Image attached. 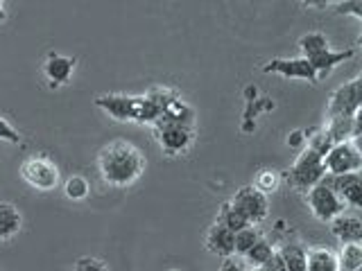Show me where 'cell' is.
<instances>
[{
	"instance_id": "13",
	"label": "cell",
	"mask_w": 362,
	"mask_h": 271,
	"mask_svg": "<svg viewBox=\"0 0 362 271\" xmlns=\"http://www.w3.org/2000/svg\"><path fill=\"white\" fill-rule=\"evenodd\" d=\"M73 68H75V59H71V56H64V54H54L50 52L48 59H45V77H48V82L52 88L66 84L68 79H71L73 75Z\"/></svg>"
},
{
	"instance_id": "25",
	"label": "cell",
	"mask_w": 362,
	"mask_h": 271,
	"mask_svg": "<svg viewBox=\"0 0 362 271\" xmlns=\"http://www.w3.org/2000/svg\"><path fill=\"white\" fill-rule=\"evenodd\" d=\"M335 14H351L358 20H362V0H339L335 3Z\"/></svg>"
},
{
	"instance_id": "31",
	"label": "cell",
	"mask_w": 362,
	"mask_h": 271,
	"mask_svg": "<svg viewBox=\"0 0 362 271\" xmlns=\"http://www.w3.org/2000/svg\"><path fill=\"white\" fill-rule=\"evenodd\" d=\"M301 3H303L305 7H317V9H322V7L328 5V0H301Z\"/></svg>"
},
{
	"instance_id": "20",
	"label": "cell",
	"mask_w": 362,
	"mask_h": 271,
	"mask_svg": "<svg viewBox=\"0 0 362 271\" xmlns=\"http://www.w3.org/2000/svg\"><path fill=\"white\" fill-rule=\"evenodd\" d=\"M274 251V246H272L265 237H260V240L249 248V251L243 255V263L249 267V269H256V267H263L267 263V258Z\"/></svg>"
},
{
	"instance_id": "1",
	"label": "cell",
	"mask_w": 362,
	"mask_h": 271,
	"mask_svg": "<svg viewBox=\"0 0 362 271\" xmlns=\"http://www.w3.org/2000/svg\"><path fill=\"white\" fill-rule=\"evenodd\" d=\"M100 176L107 186L127 188L145 172V156L129 140H113L98 156Z\"/></svg>"
},
{
	"instance_id": "7",
	"label": "cell",
	"mask_w": 362,
	"mask_h": 271,
	"mask_svg": "<svg viewBox=\"0 0 362 271\" xmlns=\"http://www.w3.org/2000/svg\"><path fill=\"white\" fill-rule=\"evenodd\" d=\"M360 82L351 79L344 86H339L328 102V120L331 118H356L360 113Z\"/></svg>"
},
{
	"instance_id": "17",
	"label": "cell",
	"mask_w": 362,
	"mask_h": 271,
	"mask_svg": "<svg viewBox=\"0 0 362 271\" xmlns=\"http://www.w3.org/2000/svg\"><path fill=\"white\" fill-rule=\"evenodd\" d=\"M23 217L11 203H0V240H9L21 231Z\"/></svg>"
},
{
	"instance_id": "11",
	"label": "cell",
	"mask_w": 362,
	"mask_h": 271,
	"mask_svg": "<svg viewBox=\"0 0 362 271\" xmlns=\"http://www.w3.org/2000/svg\"><path fill=\"white\" fill-rule=\"evenodd\" d=\"M265 73H274L286 79H303V82L317 84V75L315 68L310 66V61L305 56H299V59H272L263 66Z\"/></svg>"
},
{
	"instance_id": "3",
	"label": "cell",
	"mask_w": 362,
	"mask_h": 271,
	"mask_svg": "<svg viewBox=\"0 0 362 271\" xmlns=\"http://www.w3.org/2000/svg\"><path fill=\"white\" fill-rule=\"evenodd\" d=\"M154 131L161 150L170 156L186 152L192 143V124L170 120L165 116H158V120L154 122Z\"/></svg>"
},
{
	"instance_id": "6",
	"label": "cell",
	"mask_w": 362,
	"mask_h": 271,
	"mask_svg": "<svg viewBox=\"0 0 362 271\" xmlns=\"http://www.w3.org/2000/svg\"><path fill=\"white\" fill-rule=\"evenodd\" d=\"M231 206L243 215V217L249 224H260L269 212V203H267V195L265 192L256 190L254 186L240 188L231 199Z\"/></svg>"
},
{
	"instance_id": "23",
	"label": "cell",
	"mask_w": 362,
	"mask_h": 271,
	"mask_svg": "<svg viewBox=\"0 0 362 271\" xmlns=\"http://www.w3.org/2000/svg\"><path fill=\"white\" fill-rule=\"evenodd\" d=\"M215 222H220L222 226H226V229L233 231V233H235V231H240V229H245V226H249V222L231 206V203H224L222 210H220V215H218V219H215Z\"/></svg>"
},
{
	"instance_id": "24",
	"label": "cell",
	"mask_w": 362,
	"mask_h": 271,
	"mask_svg": "<svg viewBox=\"0 0 362 271\" xmlns=\"http://www.w3.org/2000/svg\"><path fill=\"white\" fill-rule=\"evenodd\" d=\"M64 190L68 199H84L88 195V183L84 176H71Z\"/></svg>"
},
{
	"instance_id": "33",
	"label": "cell",
	"mask_w": 362,
	"mask_h": 271,
	"mask_svg": "<svg viewBox=\"0 0 362 271\" xmlns=\"http://www.w3.org/2000/svg\"><path fill=\"white\" fill-rule=\"evenodd\" d=\"M3 3H5V0H0V23H3V20L7 18V14L3 11Z\"/></svg>"
},
{
	"instance_id": "27",
	"label": "cell",
	"mask_w": 362,
	"mask_h": 271,
	"mask_svg": "<svg viewBox=\"0 0 362 271\" xmlns=\"http://www.w3.org/2000/svg\"><path fill=\"white\" fill-rule=\"evenodd\" d=\"M218 271H249V267L243 263V258L229 255V258H222V265Z\"/></svg>"
},
{
	"instance_id": "21",
	"label": "cell",
	"mask_w": 362,
	"mask_h": 271,
	"mask_svg": "<svg viewBox=\"0 0 362 271\" xmlns=\"http://www.w3.org/2000/svg\"><path fill=\"white\" fill-rule=\"evenodd\" d=\"M281 258L286 263L288 271H305V248L299 244H283L281 248Z\"/></svg>"
},
{
	"instance_id": "22",
	"label": "cell",
	"mask_w": 362,
	"mask_h": 271,
	"mask_svg": "<svg viewBox=\"0 0 362 271\" xmlns=\"http://www.w3.org/2000/svg\"><path fill=\"white\" fill-rule=\"evenodd\" d=\"M326 48H328V39L322 32H310V34H305V37L299 39V50L305 59H310V56L324 52Z\"/></svg>"
},
{
	"instance_id": "15",
	"label": "cell",
	"mask_w": 362,
	"mask_h": 271,
	"mask_svg": "<svg viewBox=\"0 0 362 271\" xmlns=\"http://www.w3.org/2000/svg\"><path fill=\"white\" fill-rule=\"evenodd\" d=\"M206 248L218 258L233 255V231H229L220 222H215L206 233Z\"/></svg>"
},
{
	"instance_id": "2",
	"label": "cell",
	"mask_w": 362,
	"mask_h": 271,
	"mask_svg": "<svg viewBox=\"0 0 362 271\" xmlns=\"http://www.w3.org/2000/svg\"><path fill=\"white\" fill-rule=\"evenodd\" d=\"M326 169H324V156L320 152H315L313 147L305 145V150L297 156V161L290 167L288 172V183L294 190H310L324 179Z\"/></svg>"
},
{
	"instance_id": "30",
	"label": "cell",
	"mask_w": 362,
	"mask_h": 271,
	"mask_svg": "<svg viewBox=\"0 0 362 271\" xmlns=\"http://www.w3.org/2000/svg\"><path fill=\"white\" fill-rule=\"evenodd\" d=\"M263 269H265V271H288V269H286V263H283V258H281V251H279V248H274V251H272V255L267 258V263L263 265Z\"/></svg>"
},
{
	"instance_id": "18",
	"label": "cell",
	"mask_w": 362,
	"mask_h": 271,
	"mask_svg": "<svg viewBox=\"0 0 362 271\" xmlns=\"http://www.w3.org/2000/svg\"><path fill=\"white\" fill-rule=\"evenodd\" d=\"M339 271H360L362 269V246L360 242H349L342 244L337 255Z\"/></svg>"
},
{
	"instance_id": "10",
	"label": "cell",
	"mask_w": 362,
	"mask_h": 271,
	"mask_svg": "<svg viewBox=\"0 0 362 271\" xmlns=\"http://www.w3.org/2000/svg\"><path fill=\"white\" fill-rule=\"evenodd\" d=\"M322 181L337 192V197L346 203V208H360L362 206V179H360V172L324 174Z\"/></svg>"
},
{
	"instance_id": "4",
	"label": "cell",
	"mask_w": 362,
	"mask_h": 271,
	"mask_svg": "<svg viewBox=\"0 0 362 271\" xmlns=\"http://www.w3.org/2000/svg\"><path fill=\"white\" fill-rule=\"evenodd\" d=\"M362 167V154L358 140H342L335 143L324 156V169L326 174H346V172H360Z\"/></svg>"
},
{
	"instance_id": "32",
	"label": "cell",
	"mask_w": 362,
	"mask_h": 271,
	"mask_svg": "<svg viewBox=\"0 0 362 271\" xmlns=\"http://www.w3.org/2000/svg\"><path fill=\"white\" fill-rule=\"evenodd\" d=\"M288 143H290V147H297L299 143H305V136H303L301 131H294V133H292V138H290Z\"/></svg>"
},
{
	"instance_id": "16",
	"label": "cell",
	"mask_w": 362,
	"mask_h": 271,
	"mask_svg": "<svg viewBox=\"0 0 362 271\" xmlns=\"http://www.w3.org/2000/svg\"><path fill=\"white\" fill-rule=\"evenodd\" d=\"M305 271H339L337 255L328 248H310L305 251Z\"/></svg>"
},
{
	"instance_id": "12",
	"label": "cell",
	"mask_w": 362,
	"mask_h": 271,
	"mask_svg": "<svg viewBox=\"0 0 362 271\" xmlns=\"http://www.w3.org/2000/svg\"><path fill=\"white\" fill-rule=\"evenodd\" d=\"M354 54H356V50H331V48H326L324 52L310 56L308 61H310V66L315 68L317 82H320L322 77H328V75H331L339 64L349 61Z\"/></svg>"
},
{
	"instance_id": "8",
	"label": "cell",
	"mask_w": 362,
	"mask_h": 271,
	"mask_svg": "<svg viewBox=\"0 0 362 271\" xmlns=\"http://www.w3.org/2000/svg\"><path fill=\"white\" fill-rule=\"evenodd\" d=\"M21 174L32 188H37V190H52V188H57V183H59V167L43 156L28 158L21 167Z\"/></svg>"
},
{
	"instance_id": "34",
	"label": "cell",
	"mask_w": 362,
	"mask_h": 271,
	"mask_svg": "<svg viewBox=\"0 0 362 271\" xmlns=\"http://www.w3.org/2000/svg\"><path fill=\"white\" fill-rule=\"evenodd\" d=\"M328 3H339V0H328Z\"/></svg>"
},
{
	"instance_id": "5",
	"label": "cell",
	"mask_w": 362,
	"mask_h": 271,
	"mask_svg": "<svg viewBox=\"0 0 362 271\" xmlns=\"http://www.w3.org/2000/svg\"><path fill=\"white\" fill-rule=\"evenodd\" d=\"M305 192H308V195H305L308 208L320 222H331L333 217H337V215L346 212V203L339 199L337 192L328 183H324V181H320V183Z\"/></svg>"
},
{
	"instance_id": "9",
	"label": "cell",
	"mask_w": 362,
	"mask_h": 271,
	"mask_svg": "<svg viewBox=\"0 0 362 271\" xmlns=\"http://www.w3.org/2000/svg\"><path fill=\"white\" fill-rule=\"evenodd\" d=\"M100 109H105L109 116L116 120H134L143 122V97H129V95H102L95 100Z\"/></svg>"
},
{
	"instance_id": "19",
	"label": "cell",
	"mask_w": 362,
	"mask_h": 271,
	"mask_svg": "<svg viewBox=\"0 0 362 271\" xmlns=\"http://www.w3.org/2000/svg\"><path fill=\"white\" fill-rule=\"evenodd\" d=\"M258 240H260V233L254 224H249V226H245V229L235 231L233 233V255L243 258Z\"/></svg>"
},
{
	"instance_id": "14",
	"label": "cell",
	"mask_w": 362,
	"mask_h": 271,
	"mask_svg": "<svg viewBox=\"0 0 362 271\" xmlns=\"http://www.w3.org/2000/svg\"><path fill=\"white\" fill-rule=\"evenodd\" d=\"M331 233L337 237L342 244H349V242H362V222L356 215H337L331 222Z\"/></svg>"
},
{
	"instance_id": "28",
	"label": "cell",
	"mask_w": 362,
	"mask_h": 271,
	"mask_svg": "<svg viewBox=\"0 0 362 271\" xmlns=\"http://www.w3.org/2000/svg\"><path fill=\"white\" fill-rule=\"evenodd\" d=\"M254 188L256 190H260V192H274V188H276V179L272 176L269 172H263L258 179H256V183H254Z\"/></svg>"
},
{
	"instance_id": "26",
	"label": "cell",
	"mask_w": 362,
	"mask_h": 271,
	"mask_svg": "<svg viewBox=\"0 0 362 271\" xmlns=\"http://www.w3.org/2000/svg\"><path fill=\"white\" fill-rule=\"evenodd\" d=\"M0 140H5L9 145H18L21 143V136L18 131L11 127V124L5 120V118H0Z\"/></svg>"
},
{
	"instance_id": "29",
	"label": "cell",
	"mask_w": 362,
	"mask_h": 271,
	"mask_svg": "<svg viewBox=\"0 0 362 271\" xmlns=\"http://www.w3.org/2000/svg\"><path fill=\"white\" fill-rule=\"evenodd\" d=\"M73 271H107V267L100 263L95 258H82L79 263L75 265Z\"/></svg>"
}]
</instances>
